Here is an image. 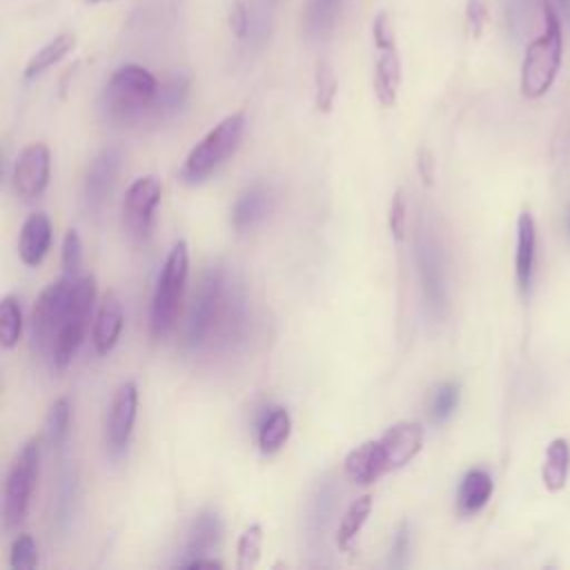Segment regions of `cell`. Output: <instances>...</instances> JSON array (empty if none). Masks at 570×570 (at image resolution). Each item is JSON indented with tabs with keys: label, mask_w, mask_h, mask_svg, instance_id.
Segmentation results:
<instances>
[{
	"label": "cell",
	"mask_w": 570,
	"mask_h": 570,
	"mask_svg": "<svg viewBox=\"0 0 570 570\" xmlns=\"http://www.w3.org/2000/svg\"><path fill=\"white\" fill-rule=\"evenodd\" d=\"M94 303L96 278L91 274H62L40 292L31 309V338L42 358H47L49 347L60 330L69 327L71 323L89 325Z\"/></svg>",
	"instance_id": "cell-1"
},
{
	"label": "cell",
	"mask_w": 570,
	"mask_h": 570,
	"mask_svg": "<svg viewBox=\"0 0 570 570\" xmlns=\"http://www.w3.org/2000/svg\"><path fill=\"white\" fill-rule=\"evenodd\" d=\"M158 78L140 65L118 67L102 94H100V114L111 125H138L147 120L151 102L158 91Z\"/></svg>",
	"instance_id": "cell-2"
},
{
	"label": "cell",
	"mask_w": 570,
	"mask_h": 570,
	"mask_svg": "<svg viewBox=\"0 0 570 570\" xmlns=\"http://www.w3.org/2000/svg\"><path fill=\"white\" fill-rule=\"evenodd\" d=\"M543 4V33H539L525 49L521 62L519 89L523 98H541L550 91L557 80L563 60V31L561 18L550 0H541Z\"/></svg>",
	"instance_id": "cell-3"
},
{
	"label": "cell",
	"mask_w": 570,
	"mask_h": 570,
	"mask_svg": "<svg viewBox=\"0 0 570 570\" xmlns=\"http://www.w3.org/2000/svg\"><path fill=\"white\" fill-rule=\"evenodd\" d=\"M189 274V249L185 240H176L167 252L156 278V287L149 303V334L154 341H163L176 327L185 283Z\"/></svg>",
	"instance_id": "cell-4"
},
{
	"label": "cell",
	"mask_w": 570,
	"mask_h": 570,
	"mask_svg": "<svg viewBox=\"0 0 570 570\" xmlns=\"http://www.w3.org/2000/svg\"><path fill=\"white\" fill-rule=\"evenodd\" d=\"M245 134V111H234L214 125L187 154L178 178L185 185H198L216 174L234 156Z\"/></svg>",
	"instance_id": "cell-5"
},
{
	"label": "cell",
	"mask_w": 570,
	"mask_h": 570,
	"mask_svg": "<svg viewBox=\"0 0 570 570\" xmlns=\"http://www.w3.org/2000/svg\"><path fill=\"white\" fill-rule=\"evenodd\" d=\"M414 261H416V274L421 283L425 312L432 318L441 321L448 314V303H450L445 247L436 229L423 218L419 220L416 234H414Z\"/></svg>",
	"instance_id": "cell-6"
},
{
	"label": "cell",
	"mask_w": 570,
	"mask_h": 570,
	"mask_svg": "<svg viewBox=\"0 0 570 570\" xmlns=\"http://www.w3.org/2000/svg\"><path fill=\"white\" fill-rule=\"evenodd\" d=\"M42 445L40 439H29L13 456L4 488H2V525L4 530H13L22 525L29 514L31 494L40 474Z\"/></svg>",
	"instance_id": "cell-7"
},
{
	"label": "cell",
	"mask_w": 570,
	"mask_h": 570,
	"mask_svg": "<svg viewBox=\"0 0 570 570\" xmlns=\"http://www.w3.org/2000/svg\"><path fill=\"white\" fill-rule=\"evenodd\" d=\"M227 278H229V272L220 263L205 267V272L200 274L198 287L194 292L191 307L185 321V330H183V347L187 352L205 350Z\"/></svg>",
	"instance_id": "cell-8"
},
{
	"label": "cell",
	"mask_w": 570,
	"mask_h": 570,
	"mask_svg": "<svg viewBox=\"0 0 570 570\" xmlns=\"http://www.w3.org/2000/svg\"><path fill=\"white\" fill-rule=\"evenodd\" d=\"M247 332H249V301L243 283L229 274L205 350L232 352L245 343Z\"/></svg>",
	"instance_id": "cell-9"
},
{
	"label": "cell",
	"mask_w": 570,
	"mask_h": 570,
	"mask_svg": "<svg viewBox=\"0 0 570 570\" xmlns=\"http://www.w3.org/2000/svg\"><path fill=\"white\" fill-rule=\"evenodd\" d=\"M163 198V183L158 176H138L125 191L122 198V229L134 240H145L151 234L156 209Z\"/></svg>",
	"instance_id": "cell-10"
},
{
	"label": "cell",
	"mask_w": 570,
	"mask_h": 570,
	"mask_svg": "<svg viewBox=\"0 0 570 570\" xmlns=\"http://www.w3.org/2000/svg\"><path fill=\"white\" fill-rule=\"evenodd\" d=\"M120 169H122V151L116 145L102 147L91 158L82 178V205L87 214L98 216L109 205Z\"/></svg>",
	"instance_id": "cell-11"
},
{
	"label": "cell",
	"mask_w": 570,
	"mask_h": 570,
	"mask_svg": "<svg viewBox=\"0 0 570 570\" xmlns=\"http://www.w3.org/2000/svg\"><path fill=\"white\" fill-rule=\"evenodd\" d=\"M136 414H138V387L134 381H122L114 390L107 421H105V443L111 456L125 454L134 434Z\"/></svg>",
	"instance_id": "cell-12"
},
{
	"label": "cell",
	"mask_w": 570,
	"mask_h": 570,
	"mask_svg": "<svg viewBox=\"0 0 570 570\" xmlns=\"http://www.w3.org/2000/svg\"><path fill=\"white\" fill-rule=\"evenodd\" d=\"M51 178V151L45 142H31L27 145L11 171V185L18 198L22 200H36L45 194Z\"/></svg>",
	"instance_id": "cell-13"
},
{
	"label": "cell",
	"mask_w": 570,
	"mask_h": 570,
	"mask_svg": "<svg viewBox=\"0 0 570 570\" xmlns=\"http://www.w3.org/2000/svg\"><path fill=\"white\" fill-rule=\"evenodd\" d=\"M276 203V194L267 183H252L247 185L234 200L232 209H229V223L234 227V232L238 234H247L254 232L256 227H261L267 216L272 214Z\"/></svg>",
	"instance_id": "cell-14"
},
{
	"label": "cell",
	"mask_w": 570,
	"mask_h": 570,
	"mask_svg": "<svg viewBox=\"0 0 570 570\" xmlns=\"http://www.w3.org/2000/svg\"><path fill=\"white\" fill-rule=\"evenodd\" d=\"M223 519L214 508H203L189 523L187 539L183 546V557L176 561L178 566L187 568L191 561L212 557L223 541Z\"/></svg>",
	"instance_id": "cell-15"
},
{
	"label": "cell",
	"mask_w": 570,
	"mask_h": 570,
	"mask_svg": "<svg viewBox=\"0 0 570 570\" xmlns=\"http://www.w3.org/2000/svg\"><path fill=\"white\" fill-rule=\"evenodd\" d=\"M423 425L419 421H399L390 425L379 439L385 450L390 472L407 465L423 448Z\"/></svg>",
	"instance_id": "cell-16"
},
{
	"label": "cell",
	"mask_w": 570,
	"mask_h": 570,
	"mask_svg": "<svg viewBox=\"0 0 570 570\" xmlns=\"http://www.w3.org/2000/svg\"><path fill=\"white\" fill-rule=\"evenodd\" d=\"M343 470L347 479L356 485H372L374 481L385 476L390 472V465L381 439L363 441L361 445L350 450L343 461Z\"/></svg>",
	"instance_id": "cell-17"
},
{
	"label": "cell",
	"mask_w": 570,
	"mask_h": 570,
	"mask_svg": "<svg viewBox=\"0 0 570 570\" xmlns=\"http://www.w3.org/2000/svg\"><path fill=\"white\" fill-rule=\"evenodd\" d=\"M122 325H125V312H122V303L116 296V292H107L100 301V307L96 312L94 318V327H91V341H94V350L100 356H107L120 334H122Z\"/></svg>",
	"instance_id": "cell-18"
},
{
	"label": "cell",
	"mask_w": 570,
	"mask_h": 570,
	"mask_svg": "<svg viewBox=\"0 0 570 570\" xmlns=\"http://www.w3.org/2000/svg\"><path fill=\"white\" fill-rule=\"evenodd\" d=\"M51 238H53V227L47 214L36 212L31 216H27V220L20 227V236H18V256L27 267H38L45 256L49 254L51 247Z\"/></svg>",
	"instance_id": "cell-19"
},
{
	"label": "cell",
	"mask_w": 570,
	"mask_h": 570,
	"mask_svg": "<svg viewBox=\"0 0 570 570\" xmlns=\"http://www.w3.org/2000/svg\"><path fill=\"white\" fill-rule=\"evenodd\" d=\"M537 258V223L534 216L523 209L517 218V249H514V276L521 294H528L534 276Z\"/></svg>",
	"instance_id": "cell-20"
},
{
	"label": "cell",
	"mask_w": 570,
	"mask_h": 570,
	"mask_svg": "<svg viewBox=\"0 0 570 570\" xmlns=\"http://www.w3.org/2000/svg\"><path fill=\"white\" fill-rule=\"evenodd\" d=\"M189 96V76L183 71H174L169 73L156 91V98L151 102V109L147 114L149 125H163L171 118H176V114L185 107Z\"/></svg>",
	"instance_id": "cell-21"
},
{
	"label": "cell",
	"mask_w": 570,
	"mask_h": 570,
	"mask_svg": "<svg viewBox=\"0 0 570 570\" xmlns=\"http://www.w3.org/2000/svg\"><path fill=\"white\" fill-rule=\"evenodd\" d=\"M494 492V481L488 470L470 468L456 490V510L461 517H472L481 512Z\"/></svg>",
	"instance_id": "cell-22"
},
{
	"label": "cell",
	"mask_w": 570,
	"mask_h": 570,
	"mask_svg": "<svg viewBox=\"0 0 570 570\" xmlns=\"http://www.w3.org/2000/svg\"><path fill=\"white\" fill-rule=\"evenodd\" d=\"M401 76L403 69L396 47L379 49V58L374 65V94L383 107H394L401 87Z\"/></svg>",
	"instance_id": "cell-23"
},
{
	"label": "cell",
	"mask_w": 570,
	"mask_h": 570,
	"mask_svg": "<svg viewBox=\"0 0 570 570\" xmlns=\"http://www.w3.org/2000/svg\"><path fill=\"white\" fill-rule=\"evenodd\" d=\"M292 434V416L285 407H265L256 425V443L263 454H276Z\"/></svg>",
	"instance_id": "cell-24"
},
{
	"label": "cell",
	"mask_w": 570,
	"mask_h": 570,
	"mask_svg": "<svg viewBox=\"0 0 570 570\" xmlns=\"http://www.w3.org/2000/svg\"><path fill=\"white\" fill-rule=\"evenodd\" d=\"M570 474V443L563 436H557L548 443L543 465H541V481L548 492H561L568 483Z\"/></svg>",
	"instance_id": "cell-25"
},
{
	"label": "cell",
	"mask_w": 570,
	"mask_h": 570,
	"mask_svg": "<svg viewBox=\"0 0 570 570\" xmlns=\"http://www.w3.org/2000/svg\"><path fill=\"white\" fill-rule=\"evenodd\" d=\"M372 508H374V497L372 494L356 497L347 505V510L343 512L341 523L336 528V546H338L341 552H352L356 537L361 534L363 525L367 523V519L372 514Z\"/></svg>",
	"instance_id": "cell-26"
},
{
	"label": "cell",
	"mask_w": 570,
	"mask_h": 570,
	"mask_svg": "<svg viewBox=\"0 0 570 570\" xmlns=\"http://www.w3.org/2000/svg\"><path fill=\"white\" fill-rule=\"evenodd\" d=\"M73 33H60L56 38H51L47 45H42L24 65V80H33L38 76H42L49 67H53L56 62H60L71 49H73Z\"/></svg>",
	"instance_id": "cell-27"
},
{
	"label": "cell",
	"mask_w": 570,
	"mask_h": 570,
	"mask_svg": "<svg viewBox=\"0 0 570 570\" xmlns=\"http://www.w3.org/2000/svg\"><path fill=\"white\" fill-rule=\"evenodd\" d=\"M71 410L73 403L69 396H58L45 416L42 425V439L49 448H62L67 436H69V425H71Z\"/></svg>",
	"instance_id": "cell-28"
},
{
	"label": "cell",
	"mask_w": 570,
	"mask_h": 570,
	"mask_svg": "<svg viewBox=\"0 0 570 570\" xmlns=\"http://www.w3.org/2000/svg\"><path fill=\"white\" fill-rule=\"evenodd\" d=\"M343 0H309L305 9V33L309 38H325L338 18Z\"/></svg>",
	"instance_id": "cell-29"
},
{
	"label": "cell",
	"mask_w": 570,
	"mask_h": 570,
	"mask_svg": "<svg viewBox=\"0 0 570 570\" xmlns=\"http://www.w3.org/2000/svg\"><path fill=\"white\" fill-rule=\"evenodd\" d=\"M22 307L20 301L11 294L2 296L0 301V345L4 350H11L18 345L22 336Z\"/></svg>",
	"instance_id": "cell-30"
},
{
	"label": "cell",
	"mask_w": 570,
	"mask_h": 570,
	"mask_svg": "<svg viewBox=\"0 0 570 570\" xmlns=\"http://www.w3.org/2000/svg\"><path fill=\"white\" fill-rule=\"evenodd\" d=\"M461 401V385L456 381H443L432 390L428 414L432 423H445Z\"/></svg>",
	"instance_id": "cell-31"
},
{
	"label": "cell",
	"mask_w": 570,
	"mask_h": 570,
	"mask_svg": "<svg viewBox=\"0 0 570 570\" xmlns=\"http://www.w3.org/2000/svg\"><path fill=\"white\" fill-rule=\"evenodd\" d=\"M338 94V80L327 60H318L314 69V107L321 114H330Z\"/></svg>",
	"instance_id": "cell-32"
},
{
	"label": "cell",
	"mask_w": 570,
	"mask_h": 570,
	"mask_svg": "<svg viewBox=\"0 0 570 570\" xmlns=\"http://www.w3.org/2000/svg\"><path fill=\"white\" fill-rule=\"evenodd\" d=\"M263 552V525L249 523L236 541V568L252 570L261 561Z\"/></svg>",
	"instance_id": "cell-33"
},
{
	"label": "cell",
	"mask_w": 570,
	"mask_h": 570,
	"mask_svg": "<svg viewBox=\"0 0 570 570\" xmlns=\"http://www.w3.org/2000/svg\"><path fill=\"white\" fill-rule=\"evenodd\" d=\"M9 566L13 570H31L38 566V543L31 534L20 532L9 548Z\"/></svg>",
	"instance_id": "cell-34"
},
{
	"label": "cell",
	"mask_w": 570,
	"mask_h": 570,
	"mask_svg": "<svg viewBox=\"0 0 570 570\" xmlns=\"http://www.w3.org/2000/svg\"><path fill=\"white\" fill-rule=\"evenodd\" d=\"M387 229L394 243H403L407 238V198L403 189H396L387 209Z\"/></svg>",
	"instance_id": "cell-35"
},
{
	"label": "cell",
	"mask_w": 570,
	"mask_h": 570,
	"mask_svg": "<svg viewBox=\"0 0 570 570\" xmlns=\"http://www.w3.org/2000/svg\"><path fill=\"white\" fill-rule=\"evenodd\" d=\"M60 261H62V269L69 276H78L80 274V265H82V240L78 229H67L65 238H62V249H60Z\"/></svg>",
	"instance_id": "cell-36"
},
{
	"label": "cell",
	"mask_w": 570,
	"mask_h": 570,
	"mask_svg": "<svg viewBox=\"0 0 570 570\" xmlns=\"http://www.w3.org/2000/svg\"><path fill=\"white\" fill-rule=\"evenodd\" d=\"M410 548H412V537H410V523L407 521H401L396 532H394V539H392V546H390V566L392 568H405L407 559H410Z\"/></svg>",
	"instance_id": "cell-37"
},
{
	"label": "cell",
	"mask_w": 570,
	"mask_h": 570,
	"mask_svg": "<svg viewBox=\"0 0 570 570\" xmlns=\"http://www.w3.org/2000/svg\"><path fill=\"white\" fill-rule=\"evenodd\" d=\"M76 494H78V479H76V472L69 470L62 474V483L58 488V501H56V508L60 512V523L67 521L73 512V501H76Z\"/></svg>",
	"instance_id": "cell-38"
},
{
	"label": "cell",
	"mask_w": 570,
	"mask_h": 570,
	"mask_svg": "<svg viewBox=\"0 0 570 570\" xmlns=\"http://www.w3.org/2000/svg\"><path fill=\"white\" fill-rule=\"evenodd\" d=\"M490 22V9L485 0H468L465 7V27L472 38H481Z\"/></svg>",
	"instance_id": "cell-39"
},
{
	"label": "cell",
	"mask_w": 570,
	"mask_h": 570,
	"mask_svg": "<svg viewBox=\"0 0 570 570\" xmlns=\"http://www.w3.org/2000/svg\"><path fill=\"white\" fill-rule=\"evenodd\" d=\"M372 38L376 49H387V47H396V36H394V24L387 11H381L374 22H372Z\"/></svg>",
	"instance_id": "cell-40"
},
{
	"label": "cell",
	"mask_w": 570,
	"mask_h": 570,
	"mask_svg": "<svg viewBox=\"0 0 570 570\" xmlns=\"http://www.w3.org/2000/svg\"><path fill=\"white\" fill-rule=\"evenodd\" d=\"M416 171L425 187H432L436 180V160L428 147H419L416 151Z\"/></svg>",
	"instance_id": "cell-41"
},
{
	"label": "cell",
	"mask_w": 570,
	"mask_h": 570,
	"mask_svg": "<svg viewBox=\"0 0 570 570\" xmlns=\"http://www.w3.org/2000/svg\"><path fill=\"white\" fill-rule=\"evenodd\" d=\"M229 29L238 38H245L249 33V13H247V7L243 0H236L229 7Z\"/></svg>",
	"instance_id": "cell-42"
},
{
	"label": "cell",
	"mask_w": 570,
	"mask_h": 570,
	"mask_svg": "<svg viewBox=\"0 0 570 570\" xmlns=\"http://www.w3.org/2000/svg\"><path fill=\"white\" fill-rule=\"evenodd\" d=\"M187 568H223V561H218L214 557H203V559L191 561Z\"/></svg>",
	"instance_id": "cell-43"
},
{
	"label": "cell",
	"mask_w": 570,
	"mask_h": 570,
	"mask_svg": "<svg viewBox=\"0 0 570 570\" xmlns=\"http://www.w3.org/2000/svg\"><path fill=\"white\" fill-rule=\"evenodd\" d=\"M557 7L566 16V20L570 22V0H557Z\"/></svg>",
	"instance_id": "cell-44"
},
{
	"label": "cell",
	"mask_w": 570,
	"mask_h": 570,
	"mask_svg": "<svg viewBox=\"0 0 570 570\" xmlns=\"http://www.w3.org/2000/svg\"><path fill=\"white\" fill-rule=\"evenodd\" d=\"M87 2H91V4H98V2H109V0H87Z\"/></svg>",
	"instance_id": "cell-45"
},
{
	"label": "cell",
	"mask_w": 570,
	"mask_h": 570,
	"mask_svg": "<svg viewBox=\"0 0 570 570\" xmlns=\"http://www.w3.org/2000/svg\"><path fill=\"white\" fill-rule=\"evenodd\" d=\"M568 229H570V218H568Z\"/></svg>",
	"instance_id": "cell-46"
}]
</instances>
